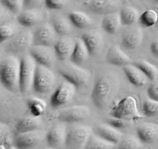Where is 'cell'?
I'll use <instances>...</instances> for the list:
<instances>
[{
  "label": "cell",
  "mask_w": 158,
  "mask_h": 149,
  "mask_svg": "<svg viewBox=\"0 0 158 149\" xmlns=\"http://www.w3.org/2000/svg\"><path fill=\"white\" fill-rule=\"evenodd\" d=\"M119 78L112 72L97 78L91 93V100L97 108L103 109L110 102L118 90Z\"/></svg>",
  "instance_id": "1"
},
{
  "label": "cell",
  "mask_w": 158,
  "mask_h": 149,
  "mask_svg": "<svg viewBox=\"0 0 158 149\" xmlns=\"http://www.w3.org/2000/svg\"><path fill=\"white\" fill-rule=\"evenodd\" d=\"M19 59L14 55L2 58L0 65V79L3 86L9 91L15 93L19 90Z\"/></svg>",
  "instance_id": "2"
},
{
  "label": "cell",
  "mask_w": 158,
  "mask_h": 149,
  "mask_svg": "<svg viewBox=\"0 0 158 149\" xmlns=\"http://www.w3.org/2000/svg\"><path fill=\"white\" fill-rule=\"evenodd\" d=\"M111 116L126 120H137L143 117L139 113L137 99L133 96H127L113 105L110 110Z\"/></svg>",
  "instance_id": "3"
},
{
  "label": "cell",
  "mask_w": 158,
  "mask_h": 149,
  "mask_svg": "<svg viewBox=\"0 0 158 149\" xmlns=\"http://www.w3.org/2000/svg\"><path fill=\"white\" fill-rule=\"evenodd\" d=\"M93 131L86 125H73L67 127L65 145L70 149L86 148Z\"/></svg>",
  "instance_id": "4"
},
{
  "label": "cell",
  "mask_w": 158,
  "mask_h": 149,
  "mask_svg": "<svg viewBox=\"0 0 158 149\" xmlns=\"http://www.w3.org/2000/svg\"><path fill=\"white\" fill-rule=\"evenodd\" d=\"M19 91L23 94L30 91L33 86L37 63L31 54H26L20 59Z\"/></svg>",
  "instance_id": "5"
},
{
  "label": "cell",
  "mask_w": 158,
  "mask_h": 149,
  "mask_svg": "<svg viewBox=\"0 0 158 149\" xmlns=\"http://www.w3.org/2000/svg\"><path fill=\"white\" fill-rule=\"evenodd\" d=\"M56 76L50 68L37 64L33 81L34 91L40 95L46 94L54 86Z\"/></svg>",
  "instance_id": "6"
},
{
  "label": "cell",
  "mask_w": 158,
  "mask_h": 149,
  "mask_svg": "<svg viewBox=\"0 0 158 149\" xmlns=\"http://www.w3.org/2000/svg\"><path fill=\"white\" fill-rule=\"evenodd\" d=\"M58 71L66 80L72 82L77 87L86 85L89 81V73L73 62L60 65Z\"/></svg>",
  "instance_id": "7"
},
{
  "label": "cell",
  "mask_w": 158,
  "mask_h": 149,
  "mask_svg": "<svg viewBox=\"0 0 158 149\" xmlns=\"http://www.w3.org/2000/svg\"><path fill=\"white\" fill-rule=\"evenodd\" d=\"M33 45V33L23 30L6 41L5 49L11 54H20L29 50Z\"/></svg>",
  "instance_id": "8"
},
{
  "label": "cell",
  "mask_w": 158,
  "mask_h": 149,
  "mask_svg": "<svg viewBox=\"0 0 158 149\" xmlns=\"http://www.w3.org/2000/svg\"><path fill=\"white\" fill-rule=\"evenodd\" d=\"M83 6L93 13L103 16L119 12L123 7L121 0H85Z\"/></svg>",
  "instance_id": "9"
},
{
  "label": "cell",
  "mask_w": 158,
  "mask_h": 149,
  "mask_svg": "<svg viewBox=\"0 0 158 149\" xmlns=\"http://www.w3.org/2000/svg\"><path fill=\"white\" fill-rule=\"evenodd\" d=\"M76 88L77 86L68 80L62 82L51 96L52 107L59 108L70 102L75 96Z\"/></svg>",
  "instance_id": "10"
},
{
  "label": "cell",
  "mask_w": 158,
  "mask_h": 149,
  "mask_svg": "<svg viewBox=\"0 0 158 149\" xmlns=\"http://www.w3.org/2000/svg\"><path fill=\"white\" fill-rule=\"evenodd\" d=\"M90 110L84 105H77L62 109L56 114V118L62 122L75 124L89 117Z\"/></svg>",
  "instance_id": "11"
},
{
  "label": "cell",
  "mask_w": 158,
  "mask_h": 149,
  "mask_svg": "<svg viewBox=\"0 0 158 149\" xmlns=\"http://www.w3.org/2000/svg\"><path fill=\"white\" fill-rule=\"evenodd\" d=\"M46 136V133L40 129L17 133L14 138V145L20 149L33 148L41 144Z\"/></svg>",
  "instance_id": "12"
},
{
  "label": "cell",
  "mask_w": 158,
  "mask_h": 149,
  "mask_svg": "<svg viewBox=\"0 0 158 149\" xmlns=\"http://www.w3.org/2000/svg\"><path fill=\"white\" fill-rule=\"evenodd\" d=\"M58 36L52 24L44 23L33 33V45L54 47L59 39Z\"/></svg>",
  "instance_id": "13"
},
{
  "label": "cell",
  "mask_w": 158,
  "mask_h": 149,
  "mask_svg": "<svg viewBox=\"0 0 158 149\" xmlns=\"http://www.w3.org/2000/svg\"><path fill=\"white\" fill-rule=\"evenodd\" d=\"M29 54L37 64L50 68L54 65L57 57L54 47L50 46L32 45L29 49Z\"/></svg>",
  "instance_id": "14"
},
{
  "label": "cell",
  "mask_w": 158,
  "mask_h": 149,
  "mask_svg": "<svg viewBox=\"0 0 158 149\" xmlns=\"http://www.w3.org/2000/svg\"><path fill=\"white\" fill-rule=\"evenodd\" d=\"M75 44L76 40L70 36L66 35L60 37L54 45L57 58L62 61H65L70 58L75 47Z\"/></svg>",
  "instance_id": "15"
},
{
  "label": "cell",
  "mask_w": 158,
  "mask_h": 149,
  "mask_svg": "<svg viewBox=\"0 0 158 149\" xmlns=\"http://www.w3.org/2000/svg\"><path fill=\"white\" fill-rule=\"evenodd\" d=\"M137 137L143 144H153L158 141V124L144 122L136 127Z\"/></svg>",
  "instance_id": "16"
},
{
  "label": "cell",
  "mask_w": 158,
  "mask_h": 149,
  "mask_svg": "<svg viewBox=\"0 0 158 149\" xmlns=\"http://www.w3.org/2000/svg\"><path fill=\"white\" fill-rule=\"evenodd\" d=\"M67 127L63 124H56L53 126L46 133V140L50 147H60L65 144L66 138Z\"/></svg>",
  "instance_id": "17"
},
{
  "label": "cell",
  "mask_w": 158,
  "mask_h": 149,
  "mask_svg": "<svg viewBox=\"0 0 158 149\" xmlns=\"http://www.w3.org/2000/svg\"><path fill=\"white\" fill-rule=\"evenodd\" d=\"M81 38L87 47L90 55H95L101 50L103 43L102 34L98 30L93 29L83 33Z\"/></svg>",
  "instance_id": "18"
},
{
  "label": "cell",
  "mask_w": 158,
  "mask_h": 149,
  "mask_svg": "<svg viewBox=\"0 0 158 149\" xmlns=\"http://www.w3.org/2000/svg\"><path fill=\"white\" fill-rule=\"evenodd\" d=\"M143 41V31L140 27L127 29L122 36V44L128 50L137 49Z\"/></svg>",
  "instance_id": "19"
},
{
  "label": "cell",
  "mask_w": 158,
  "mask_h": 149,
  "mask_svg": "<svg viewBox=\"0 0 158 149\" xmlns=\"http://www.w3.org/2000/svg\"><path fill=\"white\" fill-rule=\"evenodd\" d=\"M43 14L38 9H25L17 16L19 24L26 27L38 25L43 21Z\"/></svg>",
  "instance_id": "20"
},
{
  "label": "cell",
  "mask_w": 158,
  "mask_h": 149,
  "mask_svg": "<svg viewBox=\"0 0 158 149\" xmlns=\"http://www.w3.org/2000/svg\"><path fill=\"white\" fill-rule=\"evenodd\" d=\"M123 70L131 84L136 87H141L148 83V78L146 74L133 63L128 64L123 67Z\"/></svg>",
  "instance_id": "21"
},
{
  "label": "cell",
  "mask_w": 158,
  "mask_h": 149,
  "mask_svg": "<svg viewBox=\"0 0 158 149\" xmlns=\"http://www.w3.org/2000/svg\"><path fill=\"white\" fill-rule=\"evenodd\" d=\"M95 130L96 133L99 136L117 145L123 138V133L119 129L113 127L110 124H100L96 127Z\"/></svg>",
  "instance_id": "22"
},
{
  "label": "cell",
  "mask_w": 158,
  "mask_h": 149,
  "mask_svg": "<svg viewBox=\"0 0 158 149\" xmlns=\"http://www.w3.org/2000/svg\"><path fill=\"white\" fill-rule=\"evenodd\" d=\"M106 59L110 65L115 66L123 67L131 63V58L127 54L117 45H113L109 48L106 53Z\"/></svg>",
  "instance_id": "23"
},
{
  "label": "cell",
  "mask_w": 158,
  "mask_h": 149,
  "mask_svg": "<svg viewBox=\"0 0 158 149\" xmlns=\"http://www.w3.org/2000/svg\"><path fill=\"white\" fill-rule=\"evenodd\" d=\"M123 25L120 18V11L111 12L103 16L101 26L104 31L109 34H115L120 30Z\"/></svg>",
  "instance_id": "24"
},
{
  "label": "cell",
  "mask_w": 158,
  "mask_h": 149,
  "mask_svg": "<svg viewBox=\"0 0 158 149\" xmlns=\"http://www.w3.org/2000/svg\"><path fill=\"white\" fill-rule=\"evenodd\" d=\"M89 55L90 54H89V50H88L86 45L85 44L83 39L81 37L77 39L75 47H74L72 55L70 57L71 61L78 65H83L87 60Z\"/></svg>",
  "instance_id": "25"
},
{
  "label": "cell",
  "mask_w": 158,
  "mask_h": 149,
  "mask_svg": "<svg viewBox=\"0 0 158 149\" xmlns=\"http://www.w3.org/2000/svg\"><path fill=\"white\" fill-rule=\"evenodd\" d=\"M42 120L40 116H27L20 119L15 124V131L17 133L40 129Z\"/></svg>",
  "instance_id": "26"
},
{
  "label": "cell",
  "mask_w": 158,
  "mask_h": 149,
  "mask_svg": "<svg viewBox=\"0 0 158 149\" xmlns=\"http://www.w3.org/2000/svg\"><path fill=\"white\" fill-rule=\"evenodd\" d=\"M70 20H67L66 17L61 15H55L52 18V26L58 34L59 36H66L69 35L72 31V26H71Z\"/></svg>",
  "instance_id": "27"
},
{
  "label": "cell",
  "mask_w": 158,
  "mask_h": 149,
  "mask_svg": "<svg viewBox=\"0 0 158 149\" xmlns=\"http://www.w3.org/2000/svg\"><path fill=\"white\" fill-rule=\"evenodd\" d=\"M120 15L124 26L134 25L140 19L138 10L133 6H123L120 10Z\"/></svg>",
  "instance_id": "28"
},
{
  "label": "cell",
  "mask_w": 158,
  "mask_h": 149,
  "mask_svg": "<svg viewBox=\"0 0 158 149\" xmlns=\"http://www.w3.org/2000/svg\"><path fill=\"white\" fill-rule=\"evenodd\" d=\"M117 147V144L110 142L107 140L104 139L102 137L99 136L97 133H92L89 137L87 144L86 146V149H111Z\"/></svg>",
  "instance_id": "29"
},
{
  "label": "cell",
  "mask_w": 158,
  "mask_h": 149,
  "mask_svg": "<svg viewBox=\"0 0 158 149\" xmlns=\"http://www.w3.org/2000/svg\"><path fill=\"white\" fill-rule=\"evenodd\" d=\"M69 19L74 26L83 29L89 26L92 23L90 17L86 13L80 11H73L69 13Z\"/></svg>",
  "instance_id": "30"
},
{
  "label": "cell",
  "mask_w": 158,
  "mask_h": 149,
  "mask_svg": "<svg viewBox=\"0 0 158 149\" xmlns=\"http://www.w3.org/2000/svg\"><path fill=\"white\" fill-rule=\"evenodd\" d=\"M134 65L138 67L149 79V80L154 81L158 79V68L146 60H138L132 62Z\"/></svg>",
  "instance_id": "31"
},
{
  "label": "cell",
  "mask_w": 158,
  "mask_h": 149,
  "mask_svg": "<svg viewBox=\"0 0 158 149\" xmlns=\"http://www.w3.org/2000/svg\"><path fill=\"white\" fill-rule=\"evenodd\" d=\"M14 140L12 139V132L6 124H0V149H12L15 147L12 146Z\"/></svg>",
  "instance_id": "32"
},
{
  "label": "cell",
  "mask_w": 158,
  "mask_h": 149,
  "mask_svg": "<svg viewBox=\"0 0 158 149\" xmlns=\"http://www.w3.org/2000/svg\"><path fill=\"white\" fill-rule=\"evenodd\" d=\"M27 106L32 116H40L46 111L47 103L40 98L32 97L27 100Z\"/></svg>",
  "instance_id": "33"
},
{
  "label": "cell",
  "mask_w": 158,
  "mask_h": 149,
  "mask_svg": "<svg viewBox=\"0 0 158 149\" xmlns=\"http://www.w3.org/2000/svg\"><path fill=\"white\" fill-rule=\"evenodd\" d=\"M140 23L145 27H151L157 24L158 22V11L157 9H150L145 10L140 16Z\"/></svg>",
  "instance_id": "34"
},
{
  "label": "cell",
  "mask_w": 158,
  "mask_h": 149,
  "mask_svg": "<svg viewBox=\"0 0 158 149\" xmlns=\"http://www.w3.org/2000/svg\"><path fill=\"white\" fill-rule=\"evenodd\" d=\"M143 144L138 137L136 138L133 135H127L123 136L119 143L118 147L121 149H139L143 147Z\"/></svg>",
  "instance_id": "35"
},
{
  "label": "cell",
  "mask_w": 158,
  "mask_h": 149,
  "mask_svg": "<svg viewBox=\"0 0 158 149\" xmlns=\"http://www.w3.org/2000/svg\"><path fill=\"white\" fill-rule=\"evenodd\" d=\"M143 113L148 117H154L158 116V101L154 99H147L143 105Z\"/></svg>",
  "instance_id": "36"
},
{
  "label": "cell",
  "mask_w": 158,
  "mask_h": 149,
  "mask_svg": "<svg viewBox=\"0 0 158 149\" xmlns=\"http://www.w3.org/2000/svg\"><path fill=\"white\" fill-rule=\"evenodd\" d=\"M1 4L13 14H19L24 9V0H1Z\"/></svg>",
  "instance_id": "37"
},
{
  "label": "cell",
  "mask_w": 158,
  "mask_h": 149,
  "mask_svg": "<svg viewBox=\"0 0 158 149\" xmlns=\"http://www.w3.org/2000/svg\"><path fill=\"white\" fill-rule=\"evenodd\" d=\"M15 31L16 29L13 24L2 23L0 26V42L3 43L12 38L15 35Z\"/></svg>",
  "instance_id": "38"
},
{
  "label": "cell",
  "mask_w": 158,
  "mask_h": 149,
  "mask_svg": "<svg viewBox=\"0 0 158 149\" xmlns=\"http://www.w3.org/2000/svg\"><path fill=\"white\" fill-rule=\"evenodd\" d=\"M69 0H45L44 3L48 9H60L64 7Z\"/></svg>",
  "instance_id": "39"
},
{
  "label": "cell",
  "mask_w": 158,
  "mask_h": 149,
  "mask_svg": "<svg viewBox=\"0 0 158 149\" xmlns=\"http://www.w3.org/2000/svg\"><path fill=\"white\" fill-rule=\"evenodd\" d=\"M148 97L154 100L158 101V79L153 81L148 88Z\"/></svg>",
  "instance_id": "40"
},
{
  "label": "cell",
  "mask_w": 158,
  "mask_h": 149,
  "mask_svg": "<svg viewBox=\"0 0 158 149\" xmlns=\"http://www.w3.org/2000/svg\"><path fill=\"white\" fill-rule=\"evenodd\" d=\"M128 122H129V121L126 120L120 119V118L114 117V116H111V118H110V119L108 120L109 124H110L113 127H116V128L119 129V130H120V129L125 128V127L128 125Z\"/></svg>",
  "instance_id": "41"
},
{
  "label": "cell",
  "mask_w": 158,
  "mask_h": 149,
  "mask_svg": "<svg viewBox=\"0 0 158 149\" xmlns=\"http://www.w3.org/2000/svg\"><path fill=\"white\" fill-rule=\"evenodd\" d=\"M45 0H24V9H37Z\"/></svg>",
  "instance_id": "42"
},
{
  "label": "cell",
  "mask_w": 158,
  "mask_h": 149,
  "mask_svg": "<svg viewBox=\"0 0 158 149\" xmlns=\"http://www.w3.org/2000/svg\"><path fill=\"white\" fill-rule=\"evenodd\" d=\"M150 49H151V51L153 54V55L155 56L156 57H158V40H154V41L151 43Z\"/></svg>",
  "instance_id": "43"
},
{
  "label": "cell",
  "mask_w": 158,
  "mask_h": 149,
  "mask_svg": "<svg viewBox=\"0 0 158 149\" xmlns=\"http://www.w3.org/2000/svg\"><path fill=\"white\" fill-rule=\"evenodd\" d=\"M154 2H156V3H157V4H158V0H154Z\"/></svg>",
  "instance_id": "44"
},
{
  "label": "cell",
  "mask_w": 158,
  "mask_h": 149,
  "mask_svg": "<svg viewBox=\"0 0 158 149\" xmlns=\"http://www.w3.org/2000/svg\"><path fill=\"white\" fill-rule=\"evenodd\" d=\"M157 11H158V7H157ZM157 26H158V22H157Z\"/></svg>",
  "instance_id": "45"
}]
</instances>
